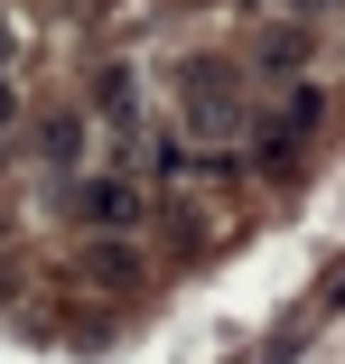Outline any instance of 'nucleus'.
<instances>
[{"instance_id":"nucleus-1","label":"nucleus","mask_w":345,"mask_h":364,"mask_svg":"<svg viewBox=\"0 0 345 364\" xmlns=\"http://www.w3.org/2000/svg\"><path fill=\"white\" fill-rule=\"evenodd\" d=\"M177 112L196 140H234L243 131V65L234 56H187L177 65Z\"/></svg>"},{"instance_id":"nucleus-3","label":"nucleus","mask_w":345,"mask_h":364,"mask_svg":"<svg viewBox=\"0 0 345 364\" xmlns=\"http://www.w3.org/2000/svg\"><path fill=\"white\" fill-rule=\"evenodd\" d=\"M38 150H47V168H84V112H47Z\"/></svg>"},{"instance_id":"nucleus-2","label":"nucleus","mask_w":345,"mask_h":364,"mask_svg":"<svg viewBox=\"0 0 345 364\" xmlns=\"http://www.w3.org/2000/svg\"><path fill=\"white\" fill-rule=\"evenodd\" d=\"M75 205H84V225H131L141 215V178H94Z\"/></svg>"},{"instance_id":"nucleus-6","label":"nucleus","mask_w":345,"mask_h":364,"mask_svg":"<svg viewBox=\"0 0 345 364\" xmlns=\"http://www.w3.org/2000/svg\"><path fill=\"white\" fill-rule=\"evenodd\" d=\"M299 10H336V0H299Z\"/></svg>"},{"instance_id":"nucleus-5","label":"nucleus","mask_w":345,"mask_h":364,"mask_svg":"<svg viewBox=\"0 0 345 364\" xmlns=\"http://www.w3.org/2000/svg\"><path fill=\"white\" fill-rule=\"evenodd\" d=\"M10 122H19V85L0 75V131H10Z\"/></svg>"},{"instance_id":"nucleus-4","label":"nucleus","mask_w":345,"mask_h":364,"mask_svg":"<svg viewBox=\"0 0 345 364\" xmlns=\"http://www.w3.org/2000/svg\"><path fill=\"white\" fill-rule=\"evenodd\" d=\"M131 112H141V103H131V75L112 65V75L94 85V122H103V131H131Z\"/></svg>"}]
</instances>
